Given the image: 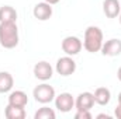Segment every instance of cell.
Returning <instances> with one entry per match:
<instances>
[{"mask_svg":"<svg viewBox=\"0 0 121 119\" xmlns=\"http://www.w3.org/2000/svg\"><path fill=\"white\" fill-rule=\"evenodd\" d=\"M17 23H0V45L4 49H13L18 45Z\"/></svg>","mask_w":121,"mask_h":119,"instance_id":"1","label":"cell"},{"mask_svg":"<svg viewBox=\"0 0 121 119\" xmlns=\"http://www.w3.org/2000/svg\"><path fill=\"white\" fill-rule=\"evenodd\" d=\"M103 31L96 25H90L85 31V38H83V48L89 53H96L100 52L103 46Z\"/></svg>","mask_w":121,"mask_h":119,"instance_id":"2","label":"cell"},{"mask_svg":"<svg viewBox=\"0 0 121 119\" xmlns=\"http://www.w3.org/2000/svg\"><path fill=\"white\" fill-rule=\"evenodd\" d=\"M32 97L39 104H49L55 99L56 94H55V88L47 83H42V84H38L35 88L32 90Z\"/></svg>","mask_w":121,"mask_h":119,"instance_id":"3","label":"cell"},{"mask_svg":"<svg viewBox=\"0 0 121 119\" xmlns=\"http://www.w3.org/2000/svg\"><path fill=\"white\" fill-rule=\"evenodd\" d=\"M55 70L56 73L62 76V77H68V76H72L75 71H76V62L72 59V56H62L56 60V64H55Z\"/></svg>","mask_w":121,"mask_h":119,"instance_id":"4","label":"cell"},{"mask_svg":"<svg viewBox=\"0 0 121 119\" xmlns=\"http://www.w3.org/2000/svg\"><path fill=\"white\" fill-rule=\"evenodd\" d=\"M60 46H62V51H63L68 56H76V55L82 51L83 42H82L78 36L69 35V36H65V38H63Z\"/></svg>","mask_w":121,"mask_h":119,"instance_id":"5","label":"cell"},{"mask_svg":"<svg viewBox=\"0 0 121 119\" xmlns=\"http://www.w3.org/2000/svg\"><path fill=\"white\" fill-rule=\"evenodd\" d=\"M34 76L39 81H48L54 76V67L48 62L41 60V62L35 63V66H34Z\"/></svg>","mask_w":121,"mask_h":119,"instance_id":"6","label":"cell"},{"mask_svg":"<svg viewBox=\"0 0 121 119\" xmlns=\"http://www.w3.org/2000/svg\"><path fill=\"white\" fill-rule=\"evenodd\" d=\"M54 101H55V108L63 114H68L72 111V108H75V98L69 92H60L59 95L55 97Z\"/></svg>","mask_w":121,"mask_h":119,"instance_id":"7","label":"cell"},{"mask_svg":"<svg viewBox=\"0 0 121 119\" xmlns=\"http://www.w3.org/2000/svg\"><path fill=\"white\" fill-rule=\"evenodd\" d=\"M94 104H96L94 102V95H93V92H89V91L80 92L75 99L76 111H90L94 107Z\"/></svg>","mask_w":121,"mask_h":119,"instance_id":"8","label":"cell"},{"mask_svg":"<svg viewBox=\"0 0 121 119\" xmlns=\"http://www.w3.org/2000/svg\"><path fill=\"white\" fill-rule=\"evenodd\" d=\"M100 52L104 56H110V58H114V56L121 55V39L111 38V39L103 42V46H101Z\"/></svg>","mask_w":121,"mask_h":119,"instance_id":"9","label":"cell"},{"mask_svg":"<svg viewBox=\"0 0 121 119\" xmlns=\"http://www.w3.org/2000/svg\"><path fill=\"white\" fill-rule=\"evenodd\" d=\"M52 4L47 3V1H41L37 3L32 8V14L38 21H47L52 17Z\"/></svg>","mask_w":121,"mask_h":119,"instance_id":"10","label":"cell"},{"mask_svg":"<svg viewBox=\"0 0 121 119\" xmlns=\"http://www.w3.org/2000/svg\"><path fill=\"white\" fill-rule=\"evenodd\" d=\"M103 13L107 18H116L121 13V3L118 0H104L103 1Z\"/></svg>","mask_w":121,"mask_h":119,"instance_id":"11","label":"cell"},{"mask_svg":"<svg viewBox=\"0 0 121 119\" xmlns=\"http://www.w3.org/2000/svg\"><path fill=\"white\" fill-rule=\"evenodd\" d=\"M9 104L10 105H14V107H24L26 108V105L28 104V97L21 90L11 91L9 94Z\"/></svg>","mask_w":121,"mask_h":119,"instance_id":"12","label":"cell"},{"mask_svg":"<svg viewBox=\"0 0 121 119\" xmlns=\"http://www.w3.org/2000/svg\"><path fill=\"white\" fill-rule=\"evenodd\" d=\"M93 95H94V102L97 105H101V107L108 105L110 101H111V92H110V90L107 88V87H99V88H96V91L93 92Z\"/></svg>","mask_w":121,"mask_h":119,"instance_id":"13","label":"cell"},{"mask_svg":"<svg viewBox=\"0 0 121 119\" xmlns=\"http://www.w3.org/2000/svg\"><path fill=\"white\" fill-rule=\"evenodd\" d=\"M0 23H17V11L11 6L0 7Z\"/></svg>","mask_w":121,"mask_h":119,"instance_id":"14","label":"cell"},{"mask_svg":"<svg viewBox=\"0 0 121 119\" xmlns=\"http://www.w3.org/2000/svg\"><path fill=\"white\" fill-rule=\"evenodd\" d=\"M4 115L7 119H24L27 116V112L24 107H14L9 104L4 109Z\"/></svg>","mask_w":121,"mask_h":119,"instance_id":"15","label":"cell"},{"mask_svg":"<svg viewBox=\"0 0 121 119\" xmlns=\"http://www.w3.org/2000/svg\"><path fill=\"white\" fill-rule=\"evenodd\" d=\"M14 86V79L9 71H0V94L10 92Z\"/></svg>","mask_w":121,"mask_h":119,"instance_id":"16","label":"cell"},{"mask_svg":"<svg viewBox=\"0 0 121 119\" xmlns=\"http://www.w3.org/2000/svg\"><path fill=\"white\" fill-rule=\"evenodd\" d=\"M55 116H56V114H55V111H54L52 108H49V107H42V108H39V109L35 112L34 119H55Z\"/></svg>","mask_w":121,"mask_h":119,"instance_id":"17","label":"cell"},{"mask_svg":"<svg viewBox=\"0 0 121 119\" xmlns=\"http://www.w3.org/2000/svg\"><path fill=\"white\" fill-rule=\"evenodd\" d=\"M75 118L76 119H91V114H90V111H76Z\"/></svg>","mask_w":121,"mask_h":119,"instance_id":"18","label":"cell"},{"mask_svg":"<svg viewBox=\"0 0 121 119\" xmlns=\"http://www.w3.org/2000/svg\"><path fill=\"white\" fill-rule=\"evenodd\" d=\"M114 116L117 119H121V104H118L117 108L114 109Z\"/></svg>","mask_w":121,"mask_h":119,"instance_id":"19","label":"cell"},{"mask_svg":"<svg viewBox=\"0 0 121 119\" xmlns=\"http://www.w3.org/2000/svg\"><path fill=\"white\" fill-rule=\"evenodd\" d=\"M97 119H103V118H106V119H111V115H108V114H99L97 116H96Z\"/></svg>","mask_w":121,"mask_h":119,"instance_id":"20","label":"cell"},{"mask_svg":"<svg viewBox=\"0 0 121 119\" xmlns=\"http://www.w3.org/2000/svg\"><path fill=\"white\" fill-rule=\"evenodd\" d=\"M44 1H47V3H49V4H52V6H54V4H56V3H59L60 0H44Z\"/></svg>","mask_w":121,"mask_h":119,"instance_id":"21","label":"cell"},{"mask_svg":"<svg viewBox=\"0 0 121 119\" xmlns=\"http://www.w3.org/2000/svg\"><path fill=\"white\" fill-rule=\"evenodd\" d=\"M117 79L121 81V66L118 67V70H117Z\"/></svg>","mask_w":121,"mask_h":119,"instance_id":"22","label":"cell"},{"mask_svg":"<svg viewBox=\"0 0 121 119\" xmlns=\"http://www.w3.org/2000/svg\"><path fill=\"white\" fill-rule=\"evenodd\" d=\"M117 99H118V104H121V92L118 94V97H117Z\"/></svg>","mask_w":121,"mask_h":119,"instance_id":"23","label":"cell"},{"mask_svg":"<svg viewBox=\"0 0 121 119\" xmlns=\"http://www.w3.org/2000/svg\"><path fill=\"white\" fill-rule=\"evenodd\" d=\"M118 20H120V24H121V13H120V16H118Z\"/></svg>","mask_w":121,"mask_h":119,"instance_id":"24","label":"cell"}]
</instances>
